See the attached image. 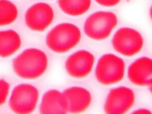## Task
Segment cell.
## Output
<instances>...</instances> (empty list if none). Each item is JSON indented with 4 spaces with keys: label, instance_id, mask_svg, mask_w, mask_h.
<instances>
[{
    "label": "cell",
    "instance_id": "1",
    "mask_svg": "<svg viewBox=\"0 0 152 114\" xmlns=\"http://www.w3.org/2000/svg\"><path fill=\"white\" fill-rule=\"evenodd\" d=\"M48 65L47 55L42 50L30 48L24 50L12 63L15 74L26 80L36 79L46 71Z\"/></svg>",
    "mask_w": 152,
    "mask_h": 114
},
{
    "label": "cell",
    "instance_id": "2",
    "mask_svg": "<svg viewBox=\"0 0 152 114\" xmlns=\"http://www.w3.org/2000/svg\"><path fill=\"white\" fill-rule=\"evenodd\" d=\"M81 38V33L78 27L72 23H62L49 31L46 43L53 52L64 53L76 46Z\"/></svg>",
    "mask_w": 152,
    "mask_h": 114
},
{
    "label": "cell",
    "instance_id": "3",
    "mask_svg": "<svg viewBox=\"0 0 152 114\" xmlns=\"http://www.w3.org/2000/svg\"><path fill=\"white\" fill-rule=\"evenodd\" d=\"M125 72V64L121 58L113 53H106L99 59L94 74L100 84L110 86L120 82Z\"/></svg>",
    "mask_w": 152,
    "mask_h": 114
},
{
    "label": "cell",
    "instance_id": "4",
    "mask_svg": "<svg viewBox=\"0 0 152 114\" xmlns=\"http://www.w3.org/2000/svg\"><path fill=\"white\" fill-rule=\"evenodd\" d=\"M118 22V17L115 13L106 11H96L86 20L84 31L91 39L103 40L110 36Z\"/></svg>",
    "mask_w": 152,
    "mask_h": 114
},
{
    "label": "cell",
    "instance_id": "5",
    "mask_svg": "<svg viewBox=\"0 0 152 114\" xmlns=\"http://www.w3.org/2000/svg\"><path fill=\"white\" fill-rule=\"evenodd\" d=\"M112 45L119 54L131 57L138 54L142 49L144 39L137 30L131 27H121L113 34Z\"/></svg>",
    "mask_w": 152,
    "mask_h": 114
},
{
    "label": "cell",
    "instance_id": "6",
    "mask_svg": "<svg viewBox=\"0 0 152 114\" xmlns=\"http://www.w3.org/2000/svg\"><path fill=\"white\" fill-rule=\"evenodd\" d=\"M39 97V91L36 87L30 84H20L13 88L9 106L15 113H30L36 109Z\"/></svg>",
    "mask_w": 152,
    "mask_h": 114
},
{
    "label": "cell",
    "instance_id": "7",
    "mask_svg": "<svg viewBox=\"0 0 152 114\" xmlns=\"http://www.w3.org/2000/svg\"><path fill=\"white\" fill-rule=\"evenodd\" d=\"M135 101V93L131 88L125 86L117 87L108 93L103 109L108 114L125 113L132 107Z\"/></svg>",
    "mask_w": 152,
    "mask_h": 114
},
{
    "label": "cell",
    "instance_id": "8",
    "mask_svg": "<svg viewBox=\"0 0 152 114\" xmlns=\"http://www.w3.org/2000/svg\"><path fill=\"white\" fill-rule=\"evenodd\" d=\"M54 11L52 7L45 2H37L31 5L25 14V23L30 30L42 32L53 22Z\"/></svg>",
    "mask_w": 152,
    "mask_h": 114
},
{
    "label": "cell",
    "instance_id": "9",
    "mask_svg": "<svg viewBox=\"0 0 152 114\" xmlns=\"http://www.w3.org/2000/svg\"><path fill=\"white\" fill-rule=\"evenodd\" d=\"M94 61L93 53L86 50H80L68 56L65 63V68L71 77L82 78L91 72Z\"/></svg>",
    "mask_w": 152,
    "mask_h": 114
},
{
    "label": "cell",
    "instance_id": "10",
    "mask_svg": "<svg viewBox=\"0 0 152 114\" xmlns=\"http://www.w3.org/2000/svg\"><path fill=\"white\" fill-rule=\"evenodd\" d=\"M62 92L67 102L69 113H81L87 110L91 103V94L86 88L72 86L65 89Z\"/></svg>",
    "mask_w": 152,
    "mask_h": 114
},
{
    "label": "cell",
    "instance_id": "11",
    "mask_svg": "<svg viewBox=\"0 0 152 114\" xmlns=\"http://www.w3.org/2000/svg\"><path fill=\"white\" fill-rule=\"evenodd\" d=\"M128 78L138 86H148L152 79V58L141 56L132 62L128 68Z\"/></svg>",
    "mask_w": 152,
    "mask_h": 114
},
{
    "label": "cell",
    "instance_id": "12",
    "mask_svg": "<svg viewBox=\"0 0 152 114\" xmlns=\"http://www.w3.org/2000/svg\"><path fill=\"white\" fill-rule=\"evenodd\" d=\"M39 112L43 114L67 113V102L63 92L56 89L46 91L42 98Z\"/></svg>",
    "mask_w": 152,
    "mask_h": 114
},
{
    "label": "cell",
    "instance_id": "13",
    "mask_svg": "<svg viewBox=\"0 0 152 114\" xmlns=\"http://www.w3.org/2000/svg\"><path fill=\"white\" fill-rule=\"evenodd\" d=\"M21 39L15 30L10 29L0 31V57L8 58L20 49Z\"/></svg>",
    "mask_w": 152,
    "mask_h": 114
},
{
    "label": "cell",
    "instance_id": "14",
    "mask_svg": "<svg viewBox=\"0 0 152 114\" xmlns=\"http://www.w3.org/2000/svg\"><path fill=\"white\" fill-rule=\"evenodd\" d=\"M91 0H59L61 10L71 16H79L87 12L91 7Z\"/></svg>",
    "mask_w": 152,
    "mask_h": 114
},
{
    "label": "cell",
    "instance_id": "15",
    "mask_svg": "<svg viewBox=\"0 0 152 114\" xmlns=\"http://www.w3.org/2000/svg\"><path fill=\"white\" fill-rule=\"evenodd\" d=\"M16 5L9 0H0V26L14 23L18 17Z\"/></svg>",
    "mask_w": 152,
    "mask_h": 114
},
{
    "label": "cell",
    "instance_id": "16",
    "mask_svg": "<svg viewBox=\"0 0 152 114\" xmlns=\"http://www.w3.org/2000/svg\"><path fill=\"white\" fill-rule=\"evenodd\" d=\"M10 84L3 79H0V106L4 104L8 97L10 91Z\"/></svg>",
    "mask_w": 152,
    "mask_h": 114
},
{
    "label": "cell",
    "instance_id": "17",
    "mask_svg": "<svg viewBox=\"0 0 152 114\" xmlns=\"http://www.w3.org/2000/svg\"><path fill=\"white\" fill-rule=\"evenodd\" d=\"M121 0H95V1L101 6L110 7L117 5Z\"/></svg>",
    "mask_w": 152,
    "mask_h": 114
},
{
    "label": "cell",
    "instance_id": "18",
    "mask_svg": "<svg viewBox=\"0 0 152 114\" xmlns=\"http://www.w3.org/2000/svg\"><path fill=\"white\" fill-rule=\"evenodd\" d=\"M132 113H134L147 114V113H151L152 112L150 111V109H147V108H139V109H137L132 111Z\"/></svg>",
    "mask_w": 152,
    "mask_h": 114
},
{
    "label": "cell",
    "instance_id": "19",
    "mask_svg": "<svg viewBox=\"0 0 152 114\" xmlns=\"http://www.w3.org/2000/svg\"><path fill=\"white\" fill-rule=\"evenodd\" d=\"M147 86L148 87L149 91H150L151 94H152V79L150 80V81L149 82V83H148V84Z\"/></svg>",
    "mask_w": 152,
    "mask_h": 114
},
{
    "label": "cell",
    "instance_id": "20",
    "mask_svg": "<svg viewBox=\"0 0 152 114\" xmlns=\"http://www.w3.org/2000/svg\"><path fill=\"white\" fill-rule=\"evenodd\" d=\"M149 14H150V17L152 20V5H151L150 10H149Z\"/></svg>",
    "mask_w": 152,
    "mask_h": 114
},
{
    "label": "cell",
    "instance_id": "21",
    "mask_svg": "<svg viewBox=\"0 0 152 114\" xmlns=\"http://www.w3.org/2000/svg\"><path fill=\"white\" fill-rule=\"evenodd\" d=\"M126 1H129V0H126Z\"/></svg>",
    "mask_w": 152,
    "mask_h": 114
}]
</instances>
